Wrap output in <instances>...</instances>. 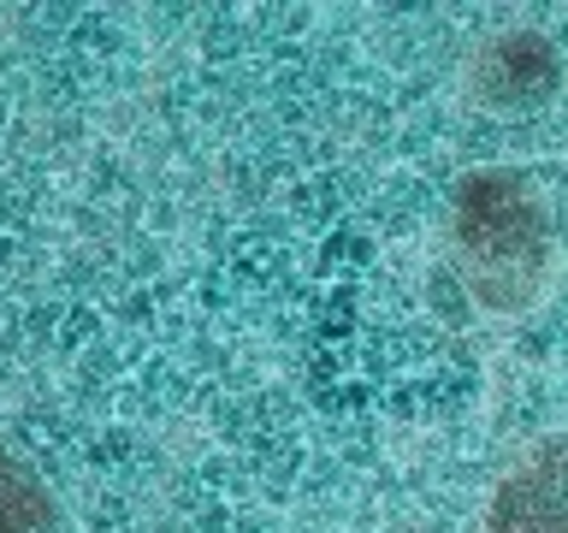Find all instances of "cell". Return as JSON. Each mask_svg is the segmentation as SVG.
<instances>
[{"mask_svg": "<svg viewBox=\"0 0 568 533\" xmlns=\"http://www.w3.org/2000/svg\"><path fill=\"white\" fill-rule=\"evenodd\" d=\"M0 533H71L60 497L7 439H0Z\"/></svg>", "mask_w": 568, "mask_h": 533, "instance_id": "277c9868", "label": "cell"}, {"mask_svg": "<svg viewBox=\"0 0 568 533\" xmlns=\"http://www.w3.org/2000/svg\"><path fill=\"white\" fill-rule=\"evenodd\" d=\"M450 243L479 309L515 314L550 273V220L509 167H479L450 195Z\"/></svg>", "mask_w": 568, "mask_h": 533, "instance_id": "6da1fadb", "label": "cell"}, {"mask_svg": "<svg viewBox=\"0 0 568 533\" xmlns=\"http://www.w3.org/2000/svg\"><path fill=\"white\" fill-rule=\"evenodd\" d=\"M479 89H486L491 101L504 107H521L532 101L539 89H550V78H557V60H550V48L539 42V36H497V42L479 53Z\"/></svg>", "mask_w": 568, "mask_h": 533, "instance_id": "3957f363", "label": "cell"}, {"mask_svg": "<svg viewBox=\"0 0 568 533\" xmlns=\"http://www.w3.org/2000/svg\"><path fill=\"white\" fill-rule=\"evenodd\" d=\"M479 533H568V426L532 439L504 469Z\"/></svg>", "mask_w": 568, "mask_h": 533, "instance_id": "7a4b0ae2", "label": "cell"}]
</instances>
